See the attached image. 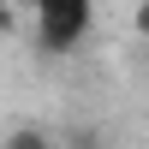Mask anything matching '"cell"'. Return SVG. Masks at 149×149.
Segmentation results:
<instances>
[{
    "mask_svg": "<svg viewBox=\"0 0 149 149\" xmlns=\"http://www.w3.org/2000/svg\"><path fill=\"white\" fill-rule=\"evenodd\" d=\"M18 30V18H12V0H0V36H12Z\"/></svg>",
    "mask_w": 149,
    "mask_h": 149,
    "instance_id": "5b68a950",
    "label": "cell"
},
{
    "mask_svg": "<svg viewBox=\"0 0 149 149\" xmlns=\"http://www.w3.org/2000/svg\"><path fill=\"white\" fill-rule=\"evenodd\" d=\"M66 149H107V137H102L95 125H72V131H66Z\"/></svg>",
    "mask_w": 149,
    "mask_h": 149,
    "instance_id": "3957f363",
    "label": "cell"
},
{
    "mask_svg": "<svg viewBox=\"0 0 149 149\" xmlns=\"http://www.w3.org/2000/svg\"><path fill=\"white\" fill-rule=\"evenodd\" d=\"M131 24H137V36L149 42V0H137V12H131Z\"/></svg>",
    "mask_w": 149,
    "mask_h": 149,
    "instance_id": "277c9868",
    "label": "cell"
},
{
    "mask_svg": "<svg viewBox=\"0 0 149 149\" xmlns=\"http://www.w3.org/2000/svg\"><path fill=\"white\" fill-rule=\"evenodd\" d=\"M0 149H60V143L48 137L42 125H18V131H6V137H0Z\"/></svg>",
    "mask_w": 149,
    "mask_h": 149,
    "instance_id": "7a4b0ae2",
    "label": "cell"
},
{
    "mask_svg": "<svg viewBox=\"0 0 149 149\" xmlns=\"http://www.w3.org/2000/svg\"><path fill=\"white\" fill-rule=\"evenodd\" d=\"M30 6H36V36L48 54H72L90 36V18H95L90 0H30Z\"/></svg>",
    "mask_w": 149,
    "mask_h": 149,
    "instance_id": "6da1fadb",
    "label": "cell"
}]
</instances>
